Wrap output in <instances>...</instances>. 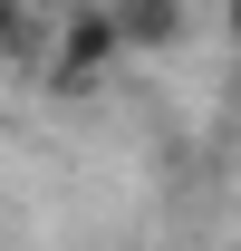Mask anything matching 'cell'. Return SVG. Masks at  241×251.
<instances>
[{"label":"cell","mask_w":241,"mask_h":251,"mask_svg":"<svg viewBox=\"0 0 241 251\" xmlns=\"http://www.w3.org/2000/svg\"><path fill=\"white\" fill-rule=\"evenodd\" d=\"M135 49H125L116 29V0H68L58 10V39H48V77L58 87H96L106 68H125Z\"/></svg>","instance_id":"cell-1"},{"label":"cell","mask_w":241,"mask_h":251,"mask_svg":"<svg viewBox=\"0 0 241 251\" xmlns=\"http://www.w3.org/2000/svg\"><path fill=\"white\" fill-rule=\"evenodd\" d=\"M116 29L135 58H164V49H183V0H116Z\"/></svg>","instance_id":"cell-2"},{"label":"cell","mask_w":241,"mask_h":251,"mask_svg":"<svg viewBox=\"0 0 241 251\" xmlns=\"http://www.w3.org/2000/svg\"><path fill=\"white\" fill-rule=\"evenodd\" d=\"M48 49V20H39V0H0V68H29Z\"/></svg>","instance_id":"cell-3"},{"label":"cell","mask_w":241,"mask_h":251,"mask_svg":"<svg viewBox=\"0 0 241 251\" xmlns=\"http://www.w3.org/2000/svg\"><path fill=\"white\" fill-rule=\"evenodd\" d=\"M222 49H232V68H241V0H222Z\"/></svg>","instance_id":"cell-4"}]
</instances>
